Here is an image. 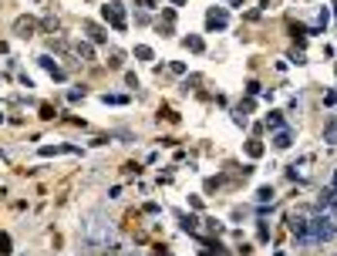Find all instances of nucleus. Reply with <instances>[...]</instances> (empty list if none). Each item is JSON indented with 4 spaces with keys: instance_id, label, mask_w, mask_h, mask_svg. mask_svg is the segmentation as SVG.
I'll list each match as a JSON object with an SVG mask.
<instances>
[{
    "instance_id": "f257e3e1",
    "label": "nucleus",
    "mask_w": 337,
    "mask_h": 256,
    "mask_svg": "<svg viewBox=\"0 0 337 256\" xmlns=\"http://www.w3.org/2000/svg\"><path fill=\"white\" fill-rule=\"evenodd\" d=\"M81 236H84V243H88V246L105 250V246H112L115 229H112V223H108L101 212H88V216H84V223H81Z\"/></svg>"
},
{
    "instance_id": "f03ea898",
    "label": "nucleus",
    "mask_w": 337,
    "mask_h": 256,
    "mask_svg": "<svg viewBox=\"0 0 337 256\" xmlns=\"http://www.w3.org/2000/svg\"><path fill=\"white\" fill-rule=\"evenodd\" d=\"M334 236H337V216L321 212V216H314V219H310V246L327 243V240H334Z\"/></svg>"
},
{
    "instance_id": "7ed1b4c3",
    "label": "nucleus",
    "mask_w": 337,
    "mask_h": 256,
    "mask_svg": "<svg viewBox=\"0 0 337 256\" xmlns=\"http://www.w3.org/2000/svg\"><path fill=\"white\" fill-rule=\"evenodd\" d=\"M226 24H229V14L226 10H209L206 14V31H226Z\"/></svg>"
},
{
    "instance_id": "20e7f679",
    "label": "nucleus",
    "mask_w": 337,
    "mask_h": 256,
    "mask_svg": "<svg viewBox=\"0 0 337 256\" xmlns=\"http://www.w3.org/2000/svg\"><path fill=\"white\" fill-rule=\"evenodd\" d=\"M105 17H108V20H112V24H115L118 31H125V20H122V10H118L115 3H105Z\"/></svg>"
},
{
    "instance_id": "39448f33",
    "label": "nucleus",
    "mask_w": 337,
    "mask_h": 256,
    "mask_svg": "<svg viewBox=\"0 0 337 256\" xmlns=\"http://www.w3.org/2000/svg\"><path fill=\"white\" fill-rule=\"evenodd\" d=\"M273 145H276V148H290V145H293V131L280 128V131L273 135Z\"/></svg>"
},
{
    "instance_id": "423d86ee",
    "label": "nucleus",
    "mask_w": 337,
    "mask_h": 256,
    "mask_svg": "<svg viewBox=\"0 0 337 256\" xmlns=\"http://www.w3.org/2000/svg\"><path fill=\"white\" fill-rule=\"evenodd\" d=\"M41 64H44V67H48V74H51V78H54V81H64V67H58V64L51 61V58H41Z\"/></svg>"
},
{
    "instance_id": "0eeeda50",
    "label": "nucleus",
    "mask_w": 337,
    "mask_h": 256,
    "mask_svg": "<svg viewBox=\"0 0 337 256\" xmlns=\"http://www.w3.org/2000/svg\"><path fill=\"white\" fill-rule=\"evenodd\" d=\"M263 125H267L270 131H280V128H283V115H280V112H270L267 118H263Z\"/></svg>"
},
{
    "instance_id": "6e6552de",
    "label": "nucleus",
    "mask_w": 337,
    "mask_h": 256,
    "mask_svg": "<svg viewBox=\"0 0 337 256\" xmlns=\"http://www.w3.org/2000/svg\"><path fill=\"white\" fill-rule=\"evenodd\" d=\"M186 48H189L193 54H202V51H206V44H202L199 34H189V37H186Z\"/></svg>"
},
{
    "instance_id": "1a4fd4ad",
    "label": "nucleus",
    "mask_w": 337,
    "mask_h": 256,
    "mask_svg": "<svg viewBox=\"0 0 337 256\" xmlns=\"http://www.w3.org/2000/svg\"><path fill=\"white\" fill-rule=\"evenodd\" d=\"M324 142H327V145H337V118L327 122V128H324Z\"/></svg>"
},
{
    "instance_id": "9d476101",
    "label": "nucleus",
    "mask_w": 337,
    "mask_h": 256,
    "mask_svg": "<svg viewBox=\"0 0 337 256\" xmlns=\"http://www.w3.org/2000/svg\"><path fill=\"white\" fill-rule=\"evenodd\" d=\"M84 31L91 34V41H98V44H105V31H101L98 24H91V20H88V24H84Z\"/></svg>"
},
{
    "instance_id": "9b49d317",
    "label": "nucleus",
    "mask_w": 337,
    "mask_h": 256,
    "mask_svg": "<svg viewBox=\"0 0 337 256\" xmlns=\"http://www.w3.org/2000/svg\"><path fill=\"white\" fill-rule=\"evenodd\" d=\"M246 155H250V159H260V155H263V145H260L257 138H250V142H246Z\"/></svg>"
},
{
    "instance_id": "f8f14e48",
    "label": "nucleus",
    "mask_w": 337,
    "mask_h": 256,
    "mask_svg": "<svg viewBox=\"0 0 337 256\" xmlns=\"http://www.w3.org/2000/svg\"><path fill=\"white\" fill-rule=\"evenodd\" d=\"M105 105H128V95H105Z\"/></svg>"
},
{
    "instance_id": "ddd939ff",
    "label": "nucleus",
    "mask_w": 337,
    "mask_h": 256,
    "mask_svg": "<svg viewBox=\"0 0 337 256\" xmlns=\"http://www.w3.org/2000/svg\"><path fill=\"white\" fill-rule=\"evenodd\" d=\"M78 58H84V61H91V58H95V51H91L88 44H78Z\"/></svg>"
},
{
    "instance_id": "4468645a",
    "label": "nucleus",
    "mask_w": 337,
    "mask_h": 256,
    "mask_svg": "<svg viewBox=\"0 0 337 256\" xmlns=\"http://www.w3.org/2000/svg\"><path fill=\"white\" fill-rule=\"evenodd\" d=\"M135 58H142V61H152V51H148V48H135Z\"/></svg>"
},
{
    "instance_id": "2eb2a0df",
    "label": "nucleus",
    "mask_w": 337,
    "mask_h": 256,
    "mask_svg": "<svg viewBox=\"0 0 337 256\" xmlns=\"http://www.w3.org/2000/svg\"><path fill=\"white\" fill-rule=\"evenodd\" d=\"M182 229H189V233H193V229H196V219H193V216H182Z\"/></svg>"
},
{
    "instance_id": "dca6fc26",
    "label": "nucleus",
    "mask_w": 337,
    "mask_h": 256,
    "mask_svg": "<svg viewBox=\"0 0 337 256\" xmlns=\"http://www.w3.org/2000/svg\"><path fill=\"white\" fill-rule=\"evenodd\" d=\"M324 105H327V108L337 105V91H327V95H324Z\"/></svg>"
},
{
    "instance_id": "f3484780",
    "label": "nucleus",
    "mask_w": 337,
    "mask_h": 256,
    "mask_svg": "<svg viewBox=\"0 0 337 256\" xmlns=\"http://www.w3.org/2000/svg\"><path fill=\"white\" fill-rule=\"evenodd\" d=\"M81 95H84L81 88H71V95H67V101H81Z\"/></svg>"
},
{
    "instance_id": "a211bd4d",
    "label": "nucleus",
    "mask_w": 337,
    "mask_h": 256,
    "mask_svg": "<svg viewBox=\"0 0 337 256\" xmlns=\"http://www.w3.org/2000/svg\"><path fill=\"white\" fill-rule=\"evenodd\" d=\"M257 199H260V202H267V199H273V192H270V189H260V192H257Z\"/></svg>"
},
{
    "instance_id": "6ab92c4d",
    "label": "nucleus",
    "mask_w": 337,
    "mask_h": 256,
    "mask_svg": "<svg viewBox=\"0 0 337 256\" xmlns=\"http://www.w3.org/2000/svg\"><path fill=\"white\" fill-rule=\"evenodd\" d=\"M0 250H3V253L10 250V240H7V236H0Z\"/></svg>"
},
{
    "instance_id": "aec40b11",
    "label": "nucleus",
    "mask_w": 337,
    "mask_h": 256,
    "mask_svg": "<svg viewBox=\"0 0 337 256\" xmlns=\"http://www.w3.org/2000/svg\"><path fill=\"white\" fill-rule=\"evenodd\" d=\"M331 189H337V172H334V179H331Z\"/></svg>"
},
{
    "instance_id": "412c9836",
    "label": "nucleus",
    "mask_w": 337,
    "mask_h": 256,
    "mask_svg": "<svg viewBox=\"0 0 337 256\" xmlns=\"http://www.w3.org/2000/svg\"><path fill=\"white\" fill-rule=\"evenodd\" d=\"M172 3H182V0H172Z\"/></svg>"
},
{
    "instance_id": "4be33fe9",
    "label": "nucleus",
    "mask_w": 337,
    "mask_h": 256,
    "mask_svg": "<svg viewBox=\"0 0 337 256\" xmlns=\"http://www.w3.org/2000/svg\"><path fill=\"white\" fill-rule=\"evenodd\" d=\"M276 256H287V253H276Z\"/></svg>"
}]
</instances>
